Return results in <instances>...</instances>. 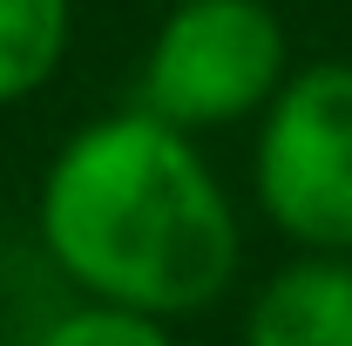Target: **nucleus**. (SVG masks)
I'll return each mask as SVG.
<instances>
[{"instance_id": "1", "label": "nucleus", "mask_w": 352, "mask_h": 346, "mask_svg": "<svg viewBox=\"0 0 352 346\" xmlns=\"http://www.w3.org/2000/svg\"><path fill=\"white\" fill-rule=\"evenodd\" d=\"M41 245L88 299L183 319L230 292L244 231L197 136L122 109L82 123L41 176Z\"/></svg>"}, {"instance_id": "2", "label": "nucleus", "mask_w": 352, "mask_h": 346, "mask_svg": "<svg viewBox=\"0 0 352 346\" xmlns=\"http://www.w3.org/2000/svg\"><path fill=\"white\" fill-rule=\"evenodd\" d=\"M285 75H292V48L264 0H176L149 41L135 109L197 136L264 116Z\"/></svg>"}, {"instance_id": "3", "label": "nucleus", "mask_w": 352, "mask_h": 346, "mask_svg": "<svg viewBox=\"0 0 352 346\" xmlns=\"http://www.w3.org/2000/svg\"><path fill=\"white\" fill-rule=\"evenodd\" d=\"M264 217L325 258H352V61L292 68L258 130Z\"/></svg>"}, {"instance_id": "4", "label": "nucleus", "mask_w": 352, "mask_h": 346, "mask_svg": "<svg viewBox=\"0 0 352 346\" xmlns=\"http://www.w3.org/2000/svg\"><path fill=\"white\" fill-rule=\"evenodd\" d=\"M244 346H352V258L305 252L264 278Z\"/></svg>"}, {"instance_id": "5", "label": "nucleus", "mask_w": 352, "mask_h": 346, "mask_svg": "<svg viewBox=\"0 0 352 346\" xmlns=\"http://www.w3.org/2000/svg\"><path fill=\"white\" fill-rule=\"evenodd\" d=\"M75 28V0H0V109L54 82Z\"/></svg>"}, {"instance_id": "6", "label": "nucleus", "mask_w": 352, "mask_h": 346, "mask_svg": "<svg viewBox=\"0 0 352 346\" xmlns=\"http://www.w3.org/2000/svg\"><path fill=\"white\" fill-rule=\"evenodd\" d=\"M34 346H176L170 319H149V312H129V305H102L88 299L75 312H61Z\"/></svg>"}, {"instance_id": "7", "label": "nucleus", "mask_w": 352, "mask_h": 346, "mask_svg": "<svg viewBox=\"0 0 352 346\" xmlns=\"http://www.w3.org/2000/svg\"><path fill=\"white\" fill-rule=\"evenodd\" d=\"M170 7H176V0H170Z\"/></svg>"}]
</instances>
